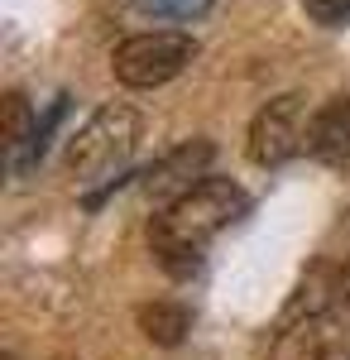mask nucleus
<instances>
[{"mask_svg":"<svg viewBox=\"0 0 350 360\" xmlns=\"http://www.w3.org/2000/svg\"><path fill=\"white\" fill-rule=\"evenodd\" d=\"M139 327H144V336L154 346H178L192 327V312L183 303H149V307H139Z\"/></svg>","mask_w":350,"mask_h":360,"instance_id":"1a4fd4ad","label":"nucleus"},{"mask_svg":"<svg viewBox=\"0 0 350 360\" xmlns=\"http://www.w3.org/2000/svg\"><path fill=\"white\" fill-rule=\"evenodd\" d=\"M307 20H317L322 29H336L350 20V0H307Z\"/></svg>","mask_w":350,"mask_h":360,"instance_id":"9b49d317","label":"nucleus"},{"mask_svg":"<svg viewBox=\"0 0 350 360\" xmlns=\"http://www.w3.org/2000/svg\"><path fill=\"white\" fill-rule=\"evenodd\" d=\"M307 106H302V96L288 91V96H273L264 111L254 115V125H249V159L259 168H278L288 164L297 149L307 144Z\"/></svg>","mask_w":350,"mask_h":360,"instance_id":"20e7f679","label":"nucleus"},{"mask_svg":"<svg viewBox=\"0 0 350 360\" xmlns=\"http://www.w3.org/2000/svg\"><path fill=\"white\" fill-rule=\"evenodd\" d=\"M249 212V197L231 178H202L192 193L173 197L149 226V245L159 255V264L173 278H192L202 269V250L212 245L226 226H235Z\"/></svg>","mask_w":350,"mask_h":360,"instance_id":"f257e3e1","label":"nucleus"},{"mask_svg":"<svg viewBox=\"0 0 350 360\" xmlns=\"http://www.w3.org/2000/svg\"><path fill=\"white\" fill-rule=\"evenodd\" d=\"M216 0H139V10L144 15H163V20H197V15H207Z\"/></svg>","mask_w":350,"mask_h":360,"instance_id":"9d476101","label":"nucleus"},{"mask_svg":"<svg viewBox=\"0 0 350 360\" xmlns=\"http://www.w3.org/2000/svg\"><path fill=\"white\" fill-rule=\"evenodd\" d=\"M216 149L207 144V139H192V144H183V149H173V154H163L159 164L144 173V193L154 197V202H173V197L192 193L202 178H207V168H212Z\"/></svg>","mask_w":350,"mask_h":360,"instance_id":"39448f33","label":"nucleus"},{"mask_svg":"<svg viewBox=\"0 0 350 360\" xmlns=\"http://www.w3.org/2000/svg\"><path fill=\"white\" fill-rule=\"evenodd\" d=\"M307 149L322 164H346L350 159V96H331L307 125Z\"/></svg>","mask_w":350,"mask_h":360,"instance_id":"0eeeda50","label":"nucleus"},{"mask_svg":"<svg viewBox=\"0 0 350 360\" xmlns=\"http://www.w3.org/2000/svg\"><path fill=\"white\" fill-rule=\"evenodd\" d=\"M139 139V115L130 106H106L82 125L67 144V168L72 173H110L125 164V154Z\"/></svg>","mask_w":350,"mask_h":360,"instance_id":"7ed1b4c3","label":"nucleus"},{"mask_svg":"<svg viewBox=\"0 0 350 360\" xmlns=\"http://www.w3.org/2000/svg\"><path fill=\"white\" fill-rule=\"evenodd\" d=\"M297 322L278 336L273 360H341V327L326 307H293Z\"/></svg>","mask_w":350,"mask_h":360,"instance_id":"423d86ee","label":"nucleus"},{"mask_svg":"<svg viewBox=\"0 0 350 360\" xmlns=\"http://www.w3.org/2000/svg\"><path fill=\"white\" fill-rule=\"evenodd\" d=\"M331 298H336V307H346V312H350V264L331 278Z\"/></svg>","mask_w":350,"mask_h":360,"instance_id":"f8f14e48","label":"nucleus"},{"mask_svg":"<svg viewBox=\"0 0 350 360\" xmlns=\"http://www.w3.org/2000/svg\"><path fill=\"white\" fill-rule=\"evenodd\" d=\"M34 139H39V120H34L25 96L10 91L5 96V159H10L15 173L34 164Z\"/></svg>","mask_w":350,"mask_h":360,"instance_id":"6e6552de","label":"nucleus"},{"mask_svg":"<svg viewBox=\"0 0 350 360\" xmlns=\"http://www.w3.org/2000/svg\"><path fill=\"white\" fill-rule=\"evenodd\" d=\"M192 58H197L192 34H178V29H154V34H135V39H125V44L110 53V72H115V82L149 91V86L173 82V77L188 68Z\"/></svg>","mask_w":350,"mask_h":360,"instance_id":"f03ea898","label":"nucleus"}]
</instances>
